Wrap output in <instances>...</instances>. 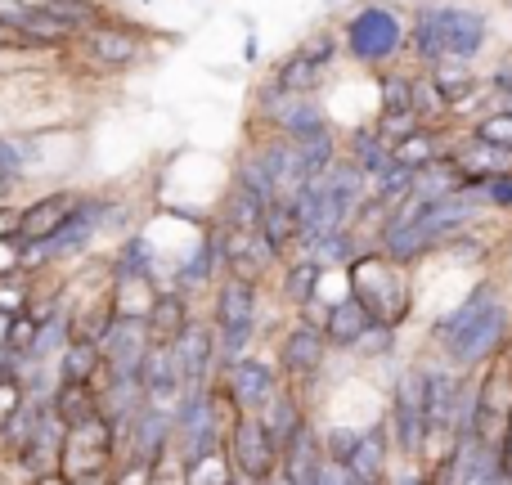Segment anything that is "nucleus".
<instances>
[{"label": "nucleus", "mask_w": 512, "mask_h": 485, "mask_svg": "<svg viewBox=\"0 0 512 485\" xmlns=\"http://www.w3.org/2000/svg\"><path fill=\"white\" fill-rule=\"evenodd\" d=\"M324 432H315V423H301L297 432L283 441V450H279V472L274 477H283L288 485H315L319 477V468H324Z\"/></svg>", "instance_id": "nucleus-18"}, {"label": "nucleus", "mask_w": 512, "mask_h": 485, "mask_svg": "<svg viewBox=\"0 0 512 485\" xmlns=\"http://www.w3.org/2000/svg\"><path fill=\"white\" fill-rule=\"evenodd\" d=\"M113 463H117V427L108 423L104 414H95V418H86V423H72L68 427V441H63V454H59L63 477H68V481L104 477Z\"/></svg>", "instance_id": "nucleus-9"}, {"label": "nucleus", "mask_w": 512, "mask_h": 485, "mask_svg": "<svg viewBox=\"0 0 512 485\" xmlns=\"http://www.w3.org/2000/svg\"><path fill=\"white\" fill-rule=\"evenodd\" d=\"M270 81L279 90H288V95H319V90H324V81H328V72L297 45V50H288L279 63H274Z\"/></svg>", "instance_id": "nucleus-26"}, {"label": "nucleus", "mask_w": 512, "mask_h": 485, "mask_svg": "<svg viewBox=\"0 0 512 485\" xmlns=\"http://www.w3.org/2000/svg\"><path fill=\"white\" fill-rule=\"evenodd\" d=\"M54 373L59 382H90L95 391L108 382V364L95 337H68V346L54 355Z\"/></svg>", "instance_id": "nucleus-23"}, {"label": "nucleus", "mask_w": 512, "mask_h": 485, "mask_svg": "<svg viewBox=\"0 0 512 485\" xmlns=\"http://www.w3.org/2000/svg\"><path fill=\"white\" fill-rule=\"evenodd\" d=\"M27 297H32V274L18 270V274H5L0 279V315H23L27 310Z\"/></svg>", "instance_id": "nucleus-41"}, {"label": "nucleus", "mask_w": 512, "mask_h": 485, "mask_svg": "<svg viewBox=\"0 0 512 485\" xmlns=\"http://www.w3.org/2000/svg\"><path fill=\"white\" fill-rule=\"evenodd\" d=\"M382 485H436V477L427 468H414V472H400V477L382 481Z\"/></svg>", "instance_id": "nucleus-48"}, {"label": "nucleus", "mask_w": 512, "mask_h": 485, "mask_svg": "<svg viewBox=\"0 0 512 485\" xmlns=\"http://www.w3.org/2000/svg\"><path fill=\"white\" fill-rule=\"evenodd\" d=\"M319 328H324V337H328V346H333V351H355V346L364 342V333L373 328V315L351 297V292H346V297H337L333 306L324 310Z\"/></svg>", "instance_id": "nucleus-22"}, {"label": "nucleus", "mask_w": 512, "mask_h": 485, "mask_svg": "<svg viewBox=\"0 0 512 485\" xmlns=\"http://www.w3.org/2000/svg\"><path fill=\"white\" fill-rule=\"evenodd\" d=\"M261 234H265V239H270L274 247H279L283 261H288V252L297 247V212H292V198H274V203L265 207Z\"/></svg>", "instance_id": "nucleus-36"}, {"label": "nucleus", "mask_w": 512, "mask_h": 485, "mask_svg": "<svg viewBox=\"0 0 512 485\" xmlns=\"http://www.w3.org/2000/svg\"><path fill=\"white\" fill-rule=\"evenodd\" d=\"M171 351H176V364H180V373H185V387H216V378H221V351H216L212 324L194 319V324L171 342Z\"/></svg>", "instance_id": "nucleus-14"}, {"label": "nucleus", "mask_w": 512, "mask_h": 485, "mask_svg": "<svg viewBox=\"0 0 512 485\" xmlns=\"http://www.w3.org/2000/svg\"><path fill=\"white\" fill-rule=\"evenodd\" d=\"M495 297H504V283H499V279H481L477 288H472L468 297H463L459 306L450 310V315H441V319H436V324H432V342H436V346H445V342H450V337H459L463 328H468L472 319H477L481 310H486Z\"/></svg>", "instance_id": "nucleus-25"}, {"label": "nucleus", "mask_w": 512, "mask_h": 485, "mask_svg": "<svg viewBox=\"0 0 512 485\" xmlns=\"http://www.w3.org/2000/svg\"><path fill=\"white\" fill-rule=\"evenodd\" d=\"M486 212H512V171H490V176H468Z\"/></svg>", "instance_id": "nucleus-40"}, {"label": "nucleus", "mask_w": 512, "mask_h": 485, "mask_svg": "<svg viewBox=\"0 0 512 485\" xmlns=\"http://www.w3.org/2000/svg\"><path fill=\"white\" fill-rule=\"evenodd\" d=\"M423 77L432 81V90L450 104V113H459L463 104H472V99L486 90V81L477 77V68H472L468 59H436L423 68Z\"/></svg>", "instance_id": "nucleus-20"}, {"label": "nucleus", "mask_w": 512, "mask_h": 485, "mask_svg": "<svg viewBox=\"0 0 512 485\" xmlns=\"http://www.w3.org/2000/svg\"><path fill=\"white\" fill-rule=\"evenodd\" d=\"M414 86H418V68H382L378 77V113H414ZM418 117V113H414Z\"/></svg>", "instance_id": "nucleus-33"}, {"label": "nucleus", "mask_w": 512, "mask_h": 485, "mask_svg": "<svg viewBox=\"0 0 512 485\" xmlns=\"http://www.w3.org/2000/svg\"><path fill=\"white\" fill-rule=\"evenodd\" d=\"M239 485H243V481H239Z\"/></svg>", "instance_id": "nucleus-52"}, {"label": "nucleus", "mask_w": 512, "mask_h": 485, "mask_svg": "<svg viewBox=\"0 0 512 485\" xmlns=\"http://www.w3.org/2000/svg\"><path fill=\"white\" fill-rule=\"evenodd\" d=\"M45 9H50L59 23H68L72 32H86V27H95L99 18H108L113 9H108V0H41Z\"/></svg>", "instance_id": "nucleus-37"}, {"label": "nucleus", "mask_w": 512, "mask_h": 485, "mask_svg": "<svg viewBox=\"0 0 512 485\" xmlns=\"http://www.w3.org/2000/svg\"><path fill=\"white\" fill-rule=\"evenodd\" d=\"M36 333H41V324H36L32 315H14L9 319V333H5V346H9V355H14L18 364L32 355V346H36Z\"/></svg>", "instance_id": "nucleus-42"}, {"label": "nucleus", "mask_w": 512, "mask_h": 485, "mask_svg": "<svg viewBox=\"0 0 512 485\" xmlns=\"http://www.w3.org/2000/svg\"><path fill=\"white\" fill-rule=\"evenodd\" d=\"M23 405H27L23 378H18V369H5V373H0V427H5Z\"/></svg>", "instance_id": "nucleus-43"}, {"label": "nucleus", "mask_w": 512, "mask_h": 485, "mask_svg": "<svg viewBox=\"0 0 512 485\" xmlns=\"http://www.w3.org/2000/svg\"><path fill=\"white\" fill-rule=\"evenodd\" d=\"M0 18H5V23L23 36L27 50L68 54L72 41H77V32H72L68 23H59V18H54L41 0H0Z\"/></svg>", "instance_id": "nucleus-12"}, {"label": "nucleus", "mask_w": 512, "mask_h": 485, "mask_svg": "<svg viewBox=\"0 0 512 485\" xmlns=\"http://www.w3.org/2000/svg\"><path fill=\"white\" fill-rule=\"evenodd\" d=\"M391 432H387V423H373V427H360V441H355V450H351V459L342 463L346 472L355 477V485H382L391 477Z\"/></svg>", "instance_id": "nucleus-19"}, {"label": "nucleus", "mask_w": 512, "mask_h": 485, "mask_svg": "<svg viewBox=\"0 0 512 485\" xmlns=\"http://www.w3.org/2000/svg\"><path fill=\"white\" fill-rule=\"evenodd\" d=\"M50 400H54V409L63 414V423H86V418H95L99 414V391L90 387V382H54V391H50Z\"/></svg>", "instance_id": "nucleus-34"}, {"label": "nucleus", "mask_w": 512, "mask_h": 485, "mask_svg": "<svg viewBox=\"0 0 512 485\" xmlns=\"http://www.w3.org/2000/svg\"><path fill=\"white\" fill-rule=\"evenodd\" d=\"M423 463L436 468L445 459V450L454 445L459 432V414L468 405V391H463L459 369H445V364H423Z\"/></svg>", "instance_id": "nucleus-6"}, {"label": "nucleus", "mask_w": 512, "mask_h": 485, "mask_svg": "<svg viewBox=\"0 0 512 485\" xmlns=\"http://www.w3.org/2000/svg\"><path fill=\"white\" fill-rule=\"evenodd\" d=\"M194 324V297H185L180 288H158L149 315H144V328H149V342L171 346L185 328Z\"/></svg>", "instance_id": "nucleus-21"}, {"label": "nucleus", "mask_w": 512, "mask_h": 485, "mask_svg": "<svg viewBox=\"0 0 512 485\" xmlns=\"http://www.w3.org/2000/svg\"><path fill=\"white\" fill-rule=\"evenodd\" d=\"M5 333H9V315H0V342H5Z\"/></svg>", "instance_id": "nucleus-50"}, {"label": "nucleus", "mask_w": 512, "mask_h": 485, "mask_svg": "<svg viewBox=\"0 0 512 485\" xmlns=\"http://www.w3.org/2000/svg\"><path fill=\"white\" fill-rule=\"evenodd\" d=\"M346 292L369 310L373 324L400 328L414 315V279H409V265L387 261L378 247H364V252L346 265Z\"/></svg>", "instance_id": "nucleus-2"}, {"label": "nucleus", "mask_w": 512, "mask_h": 485, "mask_svg": "<svg viewBox=\"0 0 512 485\" xmlns=\"http://www.w3.org/2000/svg\"><path fill=\"white\" fill-rule=\"evenodd\" d=\"M32 176V135L0 131V198H14Z\"/></svg>", "instance_id": "nucleus-27"}, {"label": "nucleus", "mask_w": 512, "mask_h": 485, "mask_svg": "<svg viewBox=\"0 0 512 485\" xmlns=\"http://www.w3.org/2000/svg\"><path fill=\"white\" fill-rule=\"evenodd\" d=\"M23 485H72V481L63 477V468H50V472H36V477H27Z\"/></svg>", "instance_id": "nucleus-49"}, {"label": "nucleus", "mask_w": 512, "mask_h": 485, "mask_svg": "<svg viewBox=\"0 0 512 485\" xmlns=\"http://www.w3.org/2000/svg\"><path fill=\"white\" fill-rule=\"evenodd\" d=\"M468 135L472 140H481V144H495V149L512 153V104L495 108V113H481L477 122L468 126Z\"/></svg>", "instance_id": "nucleus-39"}, {"label": "nucleus", "mask_w": 512, "mask_h": 485, "mask_svg": "<svg viewBox=\"0 0 512 485\" xmlns=\"http://www.w3.org/2000/svg\"><path fill=\"white\" fill-rule=\"evenodd\" d=\"M342 153L364 171V176H369V185H373V180H382L391 167H396V158H391V144L382 140L378 131H373V122H360V126H355V131L346 135Z\"/></svg>", "instance_id": "nucleus-24"}, {"label": "nucleus", "mask_w": 512, "mask_h": 485, "mask_svg": "<svg viewBox=\"0 0 512 485\" xmlns=\"http://www.w3.org/2000/svg\"><path fill=\"white\" fill-rule=\"evenodd\" d=\"M0 239H18V203L0 198Z\"/></svg>", "instance_id": "nucleus-47"}, {"label": "nucleus", "mask_w": 512, "mask_h": 485, "mask_svg": "<svg viewBox=\"0 0 512 485\" xmlns=\"http://www.w3.org/2000/svg\"><path fill=\"white\" fill-rule=\"evenodd\" d=\"M221 396L234 405V414H261L283 387L279 364L261 360V355H239L234 364H225L221 378H216Z\"/></svg>", "instance_id": "nucleus-10"}, {"label": "nucleus", "mask_w": 512, "mask_h": 485, "mask_svg": "<svg viewBox=\"0 0 512 485\" xmlns=\"http://www.w3.org/2000/svg\"><path fill=\"white\" fill-rule=\"evenodd\" d=\"M230 185L248 189L256 203H265V207H270L274 198H279V189H274V180H270V171H265V162H261V153H256V144H248V149H243L239 158H234V167H230Z\"/></svg>", "instance_id": "nucleus-31"}, {"label": "nucleus", "mask_w": 512, "mask_h": 485, "mask_svg": "<svg viewBox=\"0 0 512 485\" xmlns=\"http://www.w3.org/2000/svg\"><path fill=\"white\" fill-rule=\"evenodd\" d=\"M81 189H45V194L27 198V203H18V239L32 243V239H50V234H59V225L72 216V207H77Z\"/></svg>", "instance_id": "nucleus-17"}, {"label": "nucleus", "mask_w": 512, "mask_h": 485, "mask_svg": "<svg viewBox=\"0 0 512 485\" xmlns=\"http://www.w3.org/2000/svg\"><path fill=\"white\" fill-rule=\"evenodd\" d=\"M355 441H360V427H328L324 432V459L328 463H346L355 450Z\"/></svg>", "instance_id": "nucleus-44"}, {"label": "nucleus", "mask_w": 512, "mask_h": 485, "mask_svg": "<svg viewBox=\"0 0 512 485\" xmlns=\"http://www.w3.org/2000/svg\"><path fill=\"white\" fill-rule=\"evenodd\" d=\"M283 270V283H279V297L288 301V306H297V310H306V306H315V297H319V279H324V265L319 261H310V256H292V261H283L279 265Z\"/></svg>", "instance_id": "nucleus-28"}, {"label": "nucleus", "mask_w": 512, "mask_h": 485, "mask_svg": "<svg viewBox=\"0 0 512 485\" xmlns=\"http://www.w3.org/2000/svg\"><path fill=\"white\" fill-rule=\"evenodd\" d=\"M63 59H77L90 77H122L149 59V32L122 14H108L95 27H86Z\"/></svg>", "instance_id": "nucleus-5"}, {"label": "nucleus", "mask_w": 512, "mask_h": 485, "mask_svg": "<svg viewBox=\"0 0 512 485\" xmlns=\"http://www.w3.org/2000/svg\"><path fill=\"white\" fill-rule=\"evenodd\" d=\"M207 324L216 333L221 369L234 364L239 355H248L256 333H261V283L243 279V274H221L212 283V315H207Z\"/></svg>", "instance_id": "nucleus-4"}, {"label": "nucleus", "mask_w": 512, "mask_h": 485, "mask_svg": "<svg viewBox=\"0 0 512 485\" xmlns=\"http://www.w3.org/2000/svg\"><path fill=\"white\" fill-rule=\"evenodd\" d=\"M360 252H364L360 225H342V230L324 234V239H319V243H310L301 256H310V261H319V265H324V270H346V265H351Z\"/></svg>", "instance_id": "nucleus-30"}, {"label": "nucleus", "mask_w": 512, "mask_h": 485, "mask_svg": "<svg viewBox=\"0 0 512 485\" xmlns=\"http://www.w3.org/2000/svg\"><path fill=\"white\" fill-rule=\"evenodd\" d=\"M342 59H351L355 68L382 72L405 54V36H409V18L400 14L387 0H364L346 14L342 23Z\"/></svg>", "instance_id": "nucleus-3"}, {"label": "nucleus", "mask_w": 512, "mask_h": 485, "mask_svg": "<svg viewBox=\"0 0 512 485\" xmlns=\"http://www.w3.org/2000/svg\"><path fill=\"white\" fill-rule=\"evenodd\" d=\"M306 418H310V414H306V409H301L297 391H292L288 382H283V387H279V396H274L270 405L261 409V423L270 427V436H274V445H279V450H283V441H288V436L297 432L301 423H306Z\"/></svg>", "instance_id": "nucleus-32"}, {"label": "nucleus", "mask_w": 512, "mask_h": 485, "mask_svg": "<svg viewBox=\"0 0 512 485\" xmlns=\"http://www.w3.org/2000/svg\"><path fill=\"white\" fill-rule=\"evenodd\" d=\"M328 351H333V346H328V337H324V328H319V319L301 315L297 324L283 328L274 364H279L283 382H288V387H297V382H315V378H319V369H324Z\"/></svg>", "instance_id": "nucleus-11"}, {"label": "nucleus", "mask_w": 512, "mask_h": 485, "mask_svg": "<svg viewBox=\"0 0 512 485\" xmlns=\"http://www.w3.org/2000/svg\"><path fill=\"white\" fill-rule=\"evenodd\" d=\"M508 18H512V5H508Z\"/></svg>", "instance_id": "nucleus-51"}, {"label": "nucleus", "mask_w": 512, "mask_h": 485, "mask_svg": "<svg viewBox=\"0 0 512 485\" xmlns=\"http://www.w3.org/2000/svg\"><path fill=\"white\" fill-rule=\"evenodd\" d=\"M486 90H490V95H499L504 104H512V54L486 77Z\"/></svg>", "instance_id": "nucleus-45"}, {"label": "nucleus", "mask_w": 512, "mask_h": 485, "mask_svg": "<svg viewBox=\"0 0 512 485\" xmlns=\"http://www.w3.org/2000/svg\"><path fill=\"white\" fill-rule=\"evenodd\" d=\"M149 328L144 319H113L99 337V351H104V364L113 378H140V364L149 355Z\"/></svg>", "instance_id": "nucleus-15"}, {"label": "nucleus", "mask_w": 512, "mask_h": 485, "mask_svg": "<svg viewBox=\"0 0 512 485\" xmlns=\"http://www.w3.org/2000/svg\"><path fill=\"white\" fill-rule=\"evenodd\" d=\"M292 144H297V162H301V171H306V180H319L337 158H342V144H337L333 126L310 135V140H292Z\"/></svg>", "instance_id": "nucleus-35"}, {"label": "nucleus", "mask_w": 512, "mask_h": 485, "mask_svg": "<svg viewBox=\"0 0 512 485\" xmlns=\"http://www.w3.org/2000/svg\"><path fill=\"white\" fill-rule=\"evenodd\" d=\"M490 45V18L477 5H454V0H432L409 14L405 54L427 68L436 59H468L477 63Z\"/></svg>", "instance_id": "nucleus-1"}, {"label": "nucleus", "mask_w": 512, "mask_h": 485, "mask_svg": "<svg viewBox=\"0 0 512 485\" xmlns=\"http://www.w3.org/2000/svg\"><path fill=\"white\" fill-rule=\"evenodd\" d=\"M225 454H230V468L239 472L243 485H265L274 472H279V445H274L270 427L261 423V414H234L230 418Z\"/></svg>", "instance_id": "nucleus-8"}, {"label": "nucleus", "mask_w": 512, "mask_h": 485, "mask_svg": "<svg viewBox=\"0 0 512 485\" xmlns=\"http://www.w3.org/2000/svg\"><path fill=\"white\" fill-rule=\"evenodd\" d=\"M140 391H144V405L167 409V414L180 405V396H185L189 387H185V373H180L171 346H158V342L149 346V355H144V364H140Z\"/></svg>", "instance_id": "nucleus-16"}, {"label": "nucleus", "mask_w": 512, "mask_h": 485, "mask_svg": "<svg viewBox=\"0 0 512 485\" xmlns=\"http://www.w3.org/2000/svg\"><path fill=\"white\" fill-rule=\"evenodd\" d=\"M445 153H450V144H445V126H418V131H409L405 140L391 144V158L409 171L427 167V162L445 158Z\"/></svg>", "instance_id": "nucleus-29"}, {"label": "nucleus", "mask_w": 512, "mask_h": 485, "mask_svg": "<svg viewBox=\"0 0 512 485\" xmlns=\"http://www.w3.org/2000/svg\"><path fill=\"white\" fill-rule=\"evenodd\" d=\"M18 270H23V243L0 239V279H5V274H18Z\"/></svg>", "instance_id": "nucleus-46"}, {"label": "nucleus", "mask_w": 512, "mask_h": 485, "mask_svg": "<svg viewBox=\"0 0 512 485\" xmlns=\"http://www.w3.org/2000/svg\"><path fill=\"white\" fill-rule=\"evenodd\" d=\"M508 337H512V306L508 297H495L459 337L441 346L445 360L459 364V369H477V364H490L499 351H508Z\"/></svg>", "instance_id": "nucleus-7"}, {"label": "nucleus", "mask_w": 512, "mask_h": 485, "mask_svg": "<svg viewBox=\"0 0 512 485\" xmlns=\"http://www.w3.org/2000/svg\"><path fill=\"white\" fill-rule=\"evenodd\" d=\"M185 485H239V472L230 468V454L212 450L185 463Z\"/></svg>", "instance_id": "nucleus-38"}, {"label": "nucleus", "mask_w": 512, "mask_h": 485, "mask_svg": "<svg viewBox=\"0 0 512 485\" xmlns=\"http://www.w3.org/2000/svg\"><path fill=\"white\" fill-rule=\"evenodd\" d=\"M391 450L405 459H423V373L409 369L396 378L391 391V414H387Z\"/></svg>", "instance_id": "nucleus-13"}]
</instances>
